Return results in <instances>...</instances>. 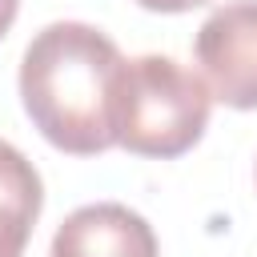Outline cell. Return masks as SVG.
Masks as SVG:
<instances>
[{
  "label": "cell",
  "mask_w": 257,
  "mask_h": 257,
  "mask_svg": "<svg viewBox=\"0 0 257 257\" xmlns=\"http://www.w3.org/2000/svg\"><path fill=\"white\" fill-rule=\"evenodd\" d=\"M16 8H20V0H0V36L12 28V20H16Z\"/></svg>",
  "instance_id": "obj_7"
},
{
  "label": "cell",
  "mask_w": 257,
  "mask_h": 257,
  "mask_svg": "<svg viewBox=\"0 0 257 257\" xmlns=\"http://www.w3.org/2000/svg\"><path fill=\"white\" fill-rule=\"evenodd\" d=\"M137 4L149 12H189V8H201L209 0H137Z\"/></svg>",
  "instance_id": "obj_6"
},
{
  "label": "cell",
  "mask_w": 257,
  "mask_h": 257,
  "mask_svg": "<svg viewBox=\"0 0 257 257\" xmlns=\"http://www.w3.org/2000/svg\"><path fill=\"white\" fill-rule=\"evenodd\" d=\"M193 56L213 100L257 108V0H229L205 16Z\"/></svg>",
  "instance_id": "obj_3"
},
{
  "label": "cell",
  "mask_w": 257,
  "mask_h": 257,
  "mask_svg": "<svg viewBox=\"0 0 257 257\" xmlns=\"http://www.w3.org/2000/svg\"><path fill=\"white\" fill-rule=\"evenodd\" d=\"M213 92L205 76L189 72L173 56H137L124 64L120 92V149L137 157H181L209 124Z\"/></svg>",
  "instance_id": "obj_2"
},
{
  "label": "cell",
  "mask_w": 257,
  "mask_h": 257,
  "mask_svg": "<svg viewBox=\"0 0 257 257\" xmlns=\"http://www.w3.org/2000/svg\"><path fill=\"white\" fill-rule=\"evenodd\" d=\"M40 205H44L40 173L16 145L0 141V257H24Z\"/></svg>",
  "instance_id": "obj_5"
},
{
  "label": "cell",
  "mask_w": 257,
  "mask_h": 257,
  "mask_svg": "<svg viewBox=\"0 0 257 257\" xmlns=\"http://www.w3.org/2000/svg\"><path fill=\"white\" fill-rule=\"evenodd\" d=\"M124 56L92 24L56 20L32 36L20 60V100L48 145L96 157L120 141Z\"/></svg>",
  "instance_id": "obj_1"
},
{
  "label": "cell",
  "mask_w": 257,
  "mask_h": 257,
  "mask_svg": "<svg viewBox=\"0 0 257 257\" xmlns=\"http://www.w3.org/2000/svg\"><path fill=\"white\" fill-rule=\"evenodd\" d=\"M48 257H157V233L128 205L96 201L60 221Z\"/></svg>",
  "instance_id": "obj_4"
}]
</instances>
